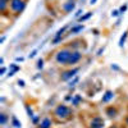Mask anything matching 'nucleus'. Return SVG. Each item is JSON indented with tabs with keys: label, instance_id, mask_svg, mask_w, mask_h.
Instances as JSON below:
<instances>
[{
	"label": "nucleus",
	"instance_id": "c756f323",
	"mask_svg": "<svg viewBox=\"0 0 128 128\" xmlns=\"http://www.w3.org/2000/svg\"><path fill=\"white\" fill-rule=\"evenodd\" d=\"M126 123H127V126H128V116H127V119H126Z\"/></svg>",
	"mask_w": 128,
	"mask_h": 128
},
{
	"label": "nucleus",
	"instance_id": "c85d7f7f",
	"mask_svg": "<svg viewBox=\"0 0 128 128\" xmlns=\"http://www.w3.org/2000/svg\"><path fill=\"white\" fill-rule=\"evenodd\" d=\"M102 51H104V49H100V50H99V52H98V55H100V54H101Z\"/></svg>",
	"mask_w": 128,
	"mask_h": 128
},
{
	"label": "nucleus",
	"instance_id": "f3484780",
	"mask_svg": "<svg viewBox=\"0 0 128 128\" xmlns=\"http://www.w3.org/2000/svg\"><path fill=\"white\" fill-rule=\"evenodd\" d=\"M80 101H81V96H76L74 99H72V104L73 105H78Z\"/></svg>",
	"mask_w": 128,
	"mask_h": 128
},
{
	"label": "nucleus",
	"instance_id": "412c9836",
	"mask_svg": "<svg viewBox=\"0 0 128 128\" xmlns=\"http://www.w3.org/2000/svg\"><path fill=\"white\" fill-rule=\"evenodd\" d=\"M44 67V62H42V59H40L38 62H37V68L40 69V68H42Z\"/></svg>",
	"mask_w": 128,
	"mask_h": 128
},
{
	"label": "nucleus",
	"instance_id": "ddd939ff",
	"mask_svg": "<svg viewBox=\"0 0 128 128\" xmlns=\"http://www.w3.org/2000/svg\"><path fill=\"white\" fill-rule=\"evenodd\" d=\"M106 114H108L109 116H113V118H114V116L116 115V110L113 109V108H108V110H106Z\"/></svg>",
	"mask_w": 128,
	"mask_h": 128
},
{
	"label": "nucleus",
	"instance_id": "f03ea898",
	"mask_svg": "<svg viewBox=\"0 0 128 128\" xmlns=\"http://www.w3.org/2000/svg\"><path fill=\"white\" fill-rule=\"evenodd\" d=\"M24 8H26V3L23 0H12L10 2V9L14 13H20Z\"/></svg>",
	"mask_w": 128,
	"mask_h": 128
},
{
	"label": "nucleus",
	"instance_id": "b1692460",
	"mask_svg": "<svg viewBox=\"0 0 128 128\" xmlns=\"http://www.w3.org/2000/svg\"><path fill=\"white\" fill-rule=\"evenodd\" d=\"M126 9H127V5H124V6H122V8L119 9V12H120V13H123V12H126Z\"/></svg>",
	"mask_w": 128,
	"mask_h": 128
},
{
	"label": "nucleus",
	"instance_id": "6ab92c4d",
	"mask_svg": "<svg viewBox=\"0 0 128 128\" xmlns=\"http://www.w3.org/2000/svg\"><path fill=\"white\" fill-rule=\"evenodd\" d=\"M92 16V13H87L86 16H83V17H80V20H81V22H83V20H86V19H88L90 17Z\"/></svg>",
	"mask_w": 128,
	"mask_h": 128
},
{
	"label": "nucleus",
	"instance_id": "dca6fc26",
	"mask_svg": "<svg viewBox=\"0 0 128 128\" xmlns=\"http://www.w3.org/2000/svg\"><path fill=\"white\" fill-rule=\"evenodd\" d=\"M12 122H13V126H14L16 128H19V127H20V123L18 122V119L16 118V116H13V119H12Z\"/></svg>",
	"mask_w": 128,
	"mask_h": 128
},
{
	"label": "nucleus",
	"instance_id": "cd10ccee",
	"mask_svg": "<svg viewBox=\"0 0 128 128\" xmlns=\"http://www.w3.org/2000/svg\"><path fill=\"white\" fill-rule=\"evenodd\" d=\"M34 122H35V123H37V122H38V118H37V116H35V118H34Z\"/></svg>",
	"mask_w": 128,
	"mask_h": 128
},
{
	"label": "nucleus",
	"instance_id": "a211bd4d",
	"mask_svg": "<svg viewBox=\"0 0 128 128\" xmlns=\"http://www.w3.org/2000/svg\"><path fill=\"white\" fill-rule=\"evenodd\" d=\"M6 115L5 114H2V115H0V123H2V124H5L6 123Z\"/></svg>",
	"mask_w": 128,
	"mask_h": 128
},
{
	"label": "nucleus",
	"instance_id": "0eeeda50",
	"mask_svg": "<svg viewBox=\"0 0 128 128\" xmlns=\"http://www.w3.org/2000/svg\"><path fill=\"white\" fill-rule=\"evenodd\" d=\"M113 92L112 91H106L105 92V95L102 96V102H108V101H110L112 99H113Z\"/></svg>",
	"mask_w": 128,
	"mask_h": 128
},
{
	"label": "nucleus",
	"instance_id": "9b49d317",
	"mask_svg": "<svg viewBox=\"0 0 128 128\" xmlns=\"http://www.w3.org/2000/svg\"><path fill=\"white\" fill-rule=\"evenodd\" d=\"M68 27H69V26L67 24V26H64L63 28H60V30H59V31L56 32V35H55V37H62V35H63V34H64V32H66V31H67V28H68Z\"/></svg>",
	"mask_w": 128,
	"mask_h": 128
},
{
	"label": "nucleus",
	"instance_id": "39448f33",
	"mask_svg": "<svg viewBox=\"0 0 128 128\" xmlns=\"http://www.w3.org/2000/svg\"><path fill=\"white\" fill-rule=\"evenodd\" d=\"M91 128H102L104 127V120L100 118V116H95V118L91 120Z\"/></svg>",
	"mask_w": 128,
	"mask_h": 128
},
{
	"label": "nucleus",
	"instance_id": "6e6552de",
	"mask_svg": "<svg viewBox=\"0 0 128 128\" xmlns=\"http://www.w3.org/2000/svg\"><path fill=\"white\" fill-rule=\"evenodd\" d=\"M40 126H41V128H50V126H51V119H50V118H44Z\"/></svg>",
	"mask_w": 128,
	"mask_h": 128
},
{
	"label": "nucleus",
	"instance_id": "4468645a",
	"mask_svg": "<svg viewBox=\"0 0 128 128\" xmlns=\"http://www.w3.org/2000/svg\"><path fill=\"white\" fill-rule=\"evenodd\" d=\"M127 36H128V32H124L123 34V36L120 37V40H119V46H123L124 45V42H126V38H127Z\"/></svg>",
	"mask_w": 128,
	"mask_h": 128
},
{
	"label": "nucleus",
	"instance_id": "bb28decb",
	"mask_svg": "<svg viewBox=\"0 0 128 128\" xmlns=\"http://www.w3.org/2000/svg\"><path fill=\"white\" fill-rule=\"evenodd\" d=\"M5 70H6V69L3 67V68H2V70H0V74H4V73H5Z\"/></svg>",
	"mask_w": 128,
	"mask_h": 128
},
{
	"label": "nucleus",
	"instance_id": "7ed1b4c3",
	"mask_svg": "<svg viewBox=\"0 0 128 128\" xmlns=\"http://www.w3.org/2000/svg\"><path fill=\"white\" fill-rule=\"evenodd\" d=\"M55 115L58 118H67V116L70 115V109L66 105H59L55 109Z\"/></svg>",
	"mask_w": 128,
	"mask_h": 128
},
{
	"label": "nucleus",
	"instance_id": "1a4fd4ad",
	"mask_svg": "<svg viewBox=\"0 0 128 128\" xmlns=\"http://www.w3.org/2000/svg\"><path fill=\"white\" fill-rule=\"evenodd\" d=\"M74 9V3L72 2H68V3H66V4H64V10H66V12L67 13H69V12H72V10Z\"/></svg>",
	"mask_w": 128,
	"mask_h": 128
},
{
	"label": "nucleus",
	"instance_id": "7c9ffc66",
	"mask_svg": "<svg viewBox=\"0 0 128 128\" xmlns=\"http://www.w3.org/2000/svg\"><path fill=\"white\" fill-rule=\"evenodd\" d=\"M113 128H116V127H113Z\"/></svg>",
	"mask_w": 128,
	"mask_h": 128
},
{
	"label": "nucleus",
	"instance_id": "f8f14e48",
	"mask_svg": "<svg viewBox=\"0 0 128 128\" xmlns=\"http://www.w3.org/2000/svg\"><path fill=\"white\" fill-rule=\"evenodd\" d=\"M82 30H83V26H82V24L76 26V27H73V28L70 30V34H77V32H80V31H82Z\"/></svg>",
	"mask_w": 128,
	"mask_h": 128
},
{
	"label": "nucleus",
	"instance_id": "423d86ee",
	"mask_svg": "<svg viewBox=\"0 0 128 128\" xmlns=\"http://www.w3.org/2000/svg\"><path fill=\"white\" fill-rule=\"evenodd\" d=\"M80 59H81V52L80 51H73L70 58H69V60H68V64H70V66H72V64H76Z\"/></svg>",
	"mask_w": 128,
	"mask_h": 128
},
{
	"label": "nucleus",
	"instance_id": "20e7f679",
	"mask_svg": "<svg viewBox=\"0 0 128 128\" xmlns=\"http://www.w3.org/2000/svg\"><path fill=\"white\" fill-rule=\"evenodd\" d=\"M78 70H80V68H73V69H70V70H67L66 73H63L62 80H63V81H68V80H70L72 77H74V76H76V74L78 73Z\"/></svg>",
	"mask_w": 128,
	"mask_h": 128
},
{
	"label": "nucleus",
	"instance_id": "aec40b11",
	"mask_svg": "<svg viewBox=\"0 0 128 128\" xmlns=\"http://www.w3.org/2000/svg\"><path fill=\"white\" fill-rule=\"evenodd\" d=\"M26 110H27V113H28V115H30V116H34V114H32V109L30 108L28 105H26Z\"/></svg>",
	"mask_w": 128,
	"mask_h": 128
},
{
	"label": "nucleus",
	"instance_id": "a878e982",
	"mask_svg": "<svg viewBox=\"0 0 128 128\" xmlns=\"http://www.w3.org/2000/svg\"><path fill=\"white\" fill-rule=\"evenodd\" d=\"M81 14H82V9H80L78 12L76 13V17H81Z\"/></svg>",
	"mask_w": 128,
	"mask_h": 128
},
{
	"label": "nucleus",
	"instance_id": "393cba45",
	"mask_svg": "<svg viewBox=\"0 0 128 128\" xmlns=\"http://www.w3.org/2000/svg\"><path fill=\"white\" fill-rule=\"evenodd\" d=\"M18 84H19V86H22V87H23V86H24V81H20V80H19V81H18Z\"/></svg>",
	"mask_w": 128,
	"mask_h": 128
},
{
	"label": "nucleus",
	"instance_id": "2eb2a0df",
	"mask_svg": "<svg viewBox=\"0 0 128 128\" xmlns=\"http://www.w3.org/2000/svg\"><path fill=\"white\" fill-rule=\"evenodd\" d=\"M5 6H6V2L5 0H0V10H2V12L5 10Z\"/></svg>",
	"mask_w": 128,
	"mask_h": 128
},
{
	"label": "nucleus",
	"instance_id": "4be33fe9",
	"mask_svg": "<svg viewBox=\"0 0 128 128\" xmlns=\"http://www.w3.org/2000/svg\"><path fill=\"white\" fill-rule=\"evenodd\" d=\"M77 82H78V77H76L73 81H70V82H69V86H74V84H76Z\"/></svg>",
	"mask_w": 128,
	"mask_h": 128
},
{
	"label": "nucleus",
	"instance_id": "9d476101",
	"mask_svg": "<svg viewBox=\"0 0 128 128\" xmlns=\"http://www.w3.org/2000/svg\"><path fill=\"white\" fill-rule=\"evenodd\" d=\"M10 68H12V70H9V76H13V74H14L16 72H18V70H19V67H18V66H16V64H12V66H10Z\"/></svg>",
	"mask_w": 128,
	"mask_h": 128
},
{
	"label": "nucleus",
	"instance_id": "5701e85b",
	"mask_svg": "<svg viewBox=\"0 0 128 128\" xmlns=\"http://www.w3.org/2000/svg\"><path fill=\"white\" fill-rule=\"evenodd\" d=\"M118 14H119V10H114V12L112 13V16H113V17H116Z\"/></svg>",
	"mask_w": 128,
	"mask_h": 128
},
{
	"label": "nucleus",
	"instance_id": "2f4dec72",
	"mask_svg": "<svg viewBox=\"0 0 128 128\" xmlns=\"http://www.w3.org/2000/svg\"><path fill=\"white\" fill-rule=\"evenodd\" d=\"M5 2H8V0H5Z\"/></svg>",
	"mask_w": 128,
	"mask_h": 128
},
{
	"label": "nucleus",
	"instance_id": "f257e3e1",
	"mask_svg": "<svg viewBox=\"0 0 128 128\" xmlns=\"http://www.w3.org/2000/svg\"><path fill=\"white\" fill-rule=\"evenodd\" d=\"M70 55H72V51L69 49H63L56 54L55 59L59 64H68V60H69Z\"/></svg>",
	"mask_w": 128,
	"mask_h": 128
}]
</instances>
